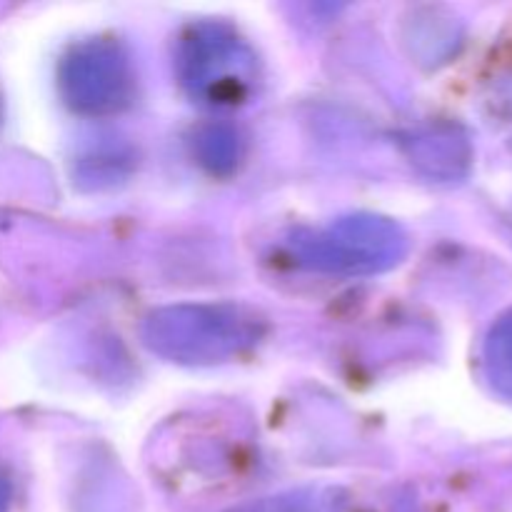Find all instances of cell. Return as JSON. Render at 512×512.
I'll list each match as a JSON object with an SVG mask.
<instances>
[{"instance_id":"cell-3","label":"cell","mask_w":512,"mask_h":512,"mask_svg":"<svg viewBox=\"0 0 512 512\" xmlns=\"http://www.w3.org/2000/svg\"><path fill=\"white\" fill-rule=\"evenodd\" d=\"M408 235L395 220L350 215L325 230L295 238L298 263L318 273L375 275L403 263Z\"/></svg>"},{"instance_id":"cell-2","label":"cell","mask_w":512,"mask_h":512,"mask_svg":"<svg viewBox=\"0 0 512 512\" xmlns=\"http://www.w3.org/2000/svg\"><path fill=\"white\" fill-rule=\"evenodd\" d=\"M175 70L183 88L208 105H238L258 85V58L238 30L220 20L193 23L178 40Z\"/></svg>"},{"instance_id":"cell-8","label":"cell","mask_w":512,"mask_h":512,"mask_svg":"<svg viewBox=\"0 0 512 512\" xmlns=\"http://www.w3.org/2000/svg\"><path fill=\"white\" fill-rule=\"evenodd\" d=\"M233 512H323L318 498L310 493H288L278 498H265L258 503L243 505Z\"/></svg>"},{"instance_id":"cell-9","label":"cell","mask_w":512,"mask_h":512,"mask_svg":"<svg viewBox=\"0 0 512 512\" xmlns=\"http://www.w3.org/2000/svg\"><path fill=\"white\" fill-rule=\"evenodd\" d=\"M5 508H8V483L0 475V512H5Z\"/></svg>"},{"instance_id":"cell-7","label":"cell","mask_w":512,"mask_h":512,"mask_svg":"<svg viewBox=\"0 0 512 512\" xmlns=\"http://www.w3.org/2000/svg\"><path fill=\"white\" fill-rule=\"evenodd\" d=\"M483 373L495 393L512 400V308L505 310L485 335Z\"/></svg>"},{"instance_id":"cell-4","label":"cell","mask_w":512,"mask_h":512,"mask_svg":"<svg viewBox=\"0 0 512 512\" xmlns=\"http://www.w3.org/2000/svg\"><path fill=\"white\" fill-rule=\"evenodd\" d=\"M60 95L73 113L105 118L128 108L135 98V70L123 45L90 38L65 53L58 70Z\"/></svg>"},{"instance_id":"cell-6","label":"cell","mask_w":512,"mask_h":512,"mask_svg":"<svg viewBox=\"0 0 512 512\" xmlns=\"http://www.w3.org/2000/svg\"><path fill=\"white\" fill-rule=\"evenodd\" d=\"M193 153L208 173L230 175L243 158V140L230 125L210 123L195 130Z\"/></svg>"},{"instance_id":"cell-1","label":"cell","mask_w":512,"mask_h":512,"mask_svg":"<svg viewBox=\"0 0 512 512\" xmlns=\"http://www.w3.org/2000/svg\"><path fill=\"white\" fill-rule=\"evenodd\" d=\"M263 330L265 320L243 305L180 303L150 313L143 340L170 363L215 365L253 348Z\"/></svg>"},{"instance_id":"cell-5","label":"cell","mask_w":512,"mask_h":512,"mask_svg":"<svg viewBox=\"0 0 512 512\" xmlns=\"http://www.w3.org/2000/svg\"><path fill=\"white\" fill-rule=\"evenodd\" d=\"M410 158L430 178L455 180L468 173L470 143L455 128H428L418 133L410 143Z\"/></svg>"}]
</instances>
